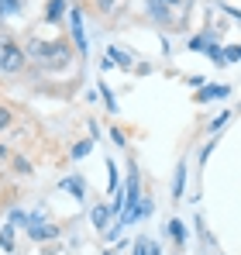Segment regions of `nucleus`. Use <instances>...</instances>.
Returning a JSON list of instances; mask_svg holds the SVG:
<instances>
[{"label": "nucleus", "mask_w": 241, "mask_h": 255, "mask_svg": "<svg viewBox=\"0 0 241 255\" xmlns=\"http://www.w3.org/2000/svg\"><path fill=\"white\" fill-rule=\"evenodd\" d=\"M24 55L38 59L41 66H45V62H48V66H66V62H69V45L66 42H38V38H31Z\"/></svg>", "instance_id": "1"}, {"label": "nucleus", "mask_w": 241, "mask_h": 255, "mask_svg": "<svg viewBox=\"0 0 241 255\" xmlns=\"http://www.w3.org/2000/svg\"><path fill=\"white\" fill-rule=\"evenodd\" d=\"M0 69L3 73H21L24 69V48L10 35H0Z\"/></svg>", "instance_id": "2"}, {"label": "nucleus", "mask_w": 241, "mask_h": 255, "mask_svg": "<svg viewBox=\"0 0 241 255\" xmlns=\"http://www.w3.org/2000/svg\"><path fill=\"white\" fill-rule=\"evenodd\" d=\"M124 200H127V211L141 204V197H138V172H131V176H127V186H124Z\"/></svg>", "instance_id": "3"}, {"label": "nucleus", "mask_w": 241, "mask_h": 255, "mask_svg": "<svg viewBox=\"0 0 241 255\" xmlns=\"http://www.w3.org/2000/svg\"><path fill=\"white\" fill-rule=\"evenodd\" d=\"M66 3H69V0H48V3H45V21H59V17L66 14Z\"/></svg>", "instance_id": "4"}, {"label": "nucleus", "mask_w": 241, "mask_h": 255, "mask_svg": "<svg viewBox=\"0 0 241 255\" xmlns=\"http://www.w3.org/2000/svg\"><path fill=\"white\" fill-rule=\"evenodd\" d=\"M55 235H59V228H52V224H41V221H35V224H31V238H55Z\"/></svg>", "instance_id": "5"}, {"label": "nucleus", "mask_w": 241, "mask_h": 255, "mask_svg": "<svg viewBox=\"0 0 241 255\" xmlns=\"http://www.w3.org/2000/svg\"><path fill=\"white\" fill-rule=\"evenodd\" d=\"M69 21H73V35H76V45H80V52H86V38H83V28H80V14L73 10V14H69Z\"/></svg>", "instance_id": "6"}, {"label": "nucleus", "mask_w": 241, "mask_h": 255, "mask_svg": "<svg viewBox=\"0 0 241 255\" xmlns=\"http://www.w3.org/2000/svg\"><path fill=\"white\" fill-rule=\"evenodd\" d=\"M134 255H159V249H155V245H152L148 238H141V242L134 245Z\"/></svg>", "instance_id": "7"}, {"label": "nucleus", "mask_w": 241, "mask_h": 255, "mask_svg": "<svg viewBox=\"0 0 241 255\" xmlns=\"http://www.w3.org/2000/svg\"><path fill=\"white\" fill-rule=\"evenodd\" d=\"M3 3V14H21L24 10V0H0Z\"/></svg>", "instance_id": "8"}, {"label": "nucleus", "mask_w": 241, "mask_h": 255, "mask_svg": "<svg viewBox=\"0 0 241 255\" xmlns=\"http://www.w3.org/2000/svg\"><path fill=\"white\" fill-rule=\"evenodd\" d=\"M10 121H14L10 107H0V131H3V128H10Z\"/></svg>", "instance_id": "9"}, {"label": "nucleus", "mask_w": 241, "mask_h": 255, "mask_svg": "<svg viewBox=\"0 0 241 255\" xmlns=\"http://www.w3.org/2000/svg\"><path fill=\"white\" fill-rule=\"evenodd\" d=\"M169 228H172V238H176V242H183V238H186V228H183L179 221H172Z\"/></svg>", "instance_id": "10"}, {"label": "nucleus", "mask_w": 241, "mask_h": 255, "mask_svg": "<svg viewBox=\"0 0 241 255\" xmlns=\"http://www.w3.org/2000/svg\"><path fill=\"white\" fill-rule=\"evenodd\" d=\"M66 190H73L76 197H83V183L80 179H66Z\"/></svg>", "instance_id": "11"}, {"label": "nucleus", "mask_w": 241, "mask_h": 255, "mask_svg": "<svg viewBox=\"0 0 241 255\" xmlns=\"http://www.w3.org/2000/svg\"><path fill=\"white\" fill-rule=\"evenodd\" d=\"M104 221H107V211H104V207H97V211H93V224H97V228H104Z\"/></svg>", "instance_id": "12"}, {"label": "nucleus", "mask_w": 241, "mask_h": 255, "mask_svg": "<svg viewBox=\"0 0 241 255\" xmlns=\"http://www.w3.org/2000/svg\"><path fill=\"white\" fill-rule=\"evenodd\" d=\"M14 169H17V172H28V169H31V166H28L24 159H17V155H14Z\"/></svg>", "instance_id": "13"}, {"label": "nucleus", "mask_w": 241, "mask_h": 255, "mask_svg": "<svg viewBox=\"0 0 241 255\" xmlns=\"http://www.w3.org/2000/svg\"><path fill=\"white\" fill-rule=\"evenodd\" d=\"M97 3H100V10H111L114 7V0H97Z\"/></svg>", "instance_id": "14"}, {"label": "nucleus", "mask_w": 241, "mask_h": 255, "mask_svg": "<svg viewBox=\"0 0 241 255\" xmlns=\"http://www.w3.org/2000/svg\"><path fill=\"white\" fill-rule=\"evenodd\" d=\"M0 17H7V14H3V3H0Z\"/></svg>", "instance_id": "15"}, {"label": "nucleus", "mask_w": 241, "mask_h": 255, "mask_svg": "<svg viewBox=\"0 0 241 255\" xmlns=\"http://www.w3.org/2000/svg\"><path fill=\"white\" fill-rule=\"evenodd\" d=\"M165 3H172V7H176V3H179V0H165Z\"/></svg>", "instance_id": "16"}]
</instances>
